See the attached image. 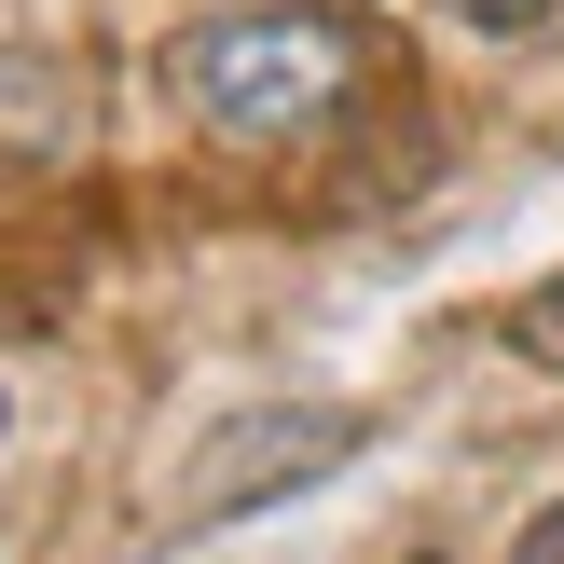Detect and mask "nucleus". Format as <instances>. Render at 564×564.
<instances>
[{"mask_svg":"<svg viewBox=\"0 0 564 564\" xmlns=\"http://www.w3.org/2000/svg\"><path fill=\"white\" fill-rule=\"evenodd\" d=\"M83 152V69L42 42H0V165H55Z\"/></svg>","mask_w":564,"mask_h":564,"instance_id":"7ed1b4c3","label":"nucleus"},{"mask_svg":"<svg viewBox=\"0 0 564 564\" xmlns=\"http://www.w3.org/2000/svg\"><path fill=\"white\" fill-rule=\"evenodd\" d=\"M510 345L538 358V372H564V275H551V290H538V303H523V317H510Z\"/></svg>","mask_w":564,"mask_h":564,"instance_id":"20e7f679","label":"nucleus"},{"mask_svg":"<svg viewBox=\"0 0 564 564\" xmlns=\"http://www.w3.org/2000/svg\"><path fill=\"white\" fill-rule=\"evenodd\" d=\"M358 83H372V28L330 14V0H235V14H193L180 28L193 124H207V138H248V152L345 124Z\"/></svg>","mask_w":564,"mask_h":564,"instance_id":"f257e3e1","label":"nucleus"},{"mask_svg":"<svg viewBox=\"0 0 564 564\" xmlns=\"http://www.w3.org/2000/svg\"><path fill=\"white\" fill-rule=\"evenodd\" d=\"M455 14H468V28H496V42H523V28H551L564 0H455Z\"/></svg>","mask_w":564,"mask_h":564,"instance_id":"39448f33","label":"nucleus"},{"mask_svg":"<svg viewBox=\"0 0 564 564\" xmlns=\"http://www.w3.org/2000/svg\"><path fill=\"white\" fill-rule=\"evenodd\" d=\"M345 455H358V413L345 400H262V413H235V427L193 441L180 496H165V538H207V523H235V510H275V496L330 482Z\"/></svg>","mask_w":564,"mask_h":564,"instance_id":"f03ea898","label":"nucleus"},{"mask_svg":"<svg viewBox=\"0 0 564 564\" xmlns=\"http://www.w3.org/2000/svg\"><path fill=\"white\" fill-rule=\"evenodd\" d=\"M510 564H564V510H538V523H523V551Z\"/></svg>","mask_w":564,"mask_h":564,"instance_id":"423d86ee","label":"nucleus"}]
</instances>
